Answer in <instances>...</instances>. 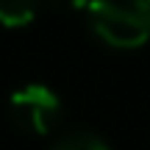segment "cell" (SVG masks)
<instances>
[{"instance_id": "6da1fadb", "label": "cell", "mask_w": 150, "mask_h": 150, "mask_svg": "<svg viewBox=\"0 0 150 150\" xmlns=\"http://www.w3.org/2000/svg\"><path fill=\"white\" fill-rule=\"evenodd\" d=\"M89 25L111 47H142L150 39V3L147 0H92Z\"/></svg>"}, {"instance_id": "7a4b0ae2", "label": "cell", "mask_w": 150, "mask_h": 150, "mask_svg": "<svg viewBox=\"0 0 150 150\" xmlns=\"http://www.w3.org/2000/svg\"><path fill=\"white\" fill-rule=\"evenodd\" d=\"M8 111L17 128L45 136L61 120V100L45 83H25L8 97Z\"/></svg>"}, {"instance_id": "3957f363", "label": "cell", "mask_w": 150, "mask_h": 150, "mask_svg": "<svg viewBox=\"0 0 150 150\" xmlns=\"http://www.w3.org/2000/svg\"><path fill=\"white\" fill-rule=\"evenodd\" d=\"M39 0H0V25L22 28L36 17Z\"/></svg>"}, {"instance_id": "277c9868", "label": "cell", "mask_w": 150, "mask_h": 150, "mask_svg": "<svg viewBox=\"0 0 150 150\" xmlns=\"http://www.w3.org/2000/svg\"><path fill=\"white\" fill-rule=\"evenodd\" d=\"M50 150H111V147L95 134H70L61 136Z\"/></svg>"}, {"instance_id": "5b68a950", "label": "cell", "mask_w": 150, "mask_h": 150, "mask_svg": "<svg viewBox=\"0 0 150 150\" xmlns=\"http://www.w3.org/2000/svg\"><path fill=\"white\" fill-rule=\"evenodd\" d=\"M59 11H81V8H89L92 0H50Z\"/></svg>"}, {"instance_id": "8992f818", "label": "cell", "mask_w": 150, "mask_h": 150, "mask_svg": "<svg viewBox=\"0 0 150 150\" xmlns=\"http://www.w3.org/2000/svg\"><path fill=\"white\" fill-rule=\"evenodd\" d=\"M147 3H150V0H147Z\"/></svg>"}]
</instances>
